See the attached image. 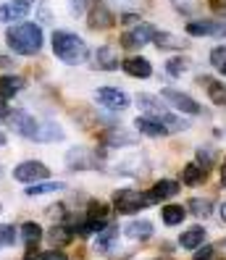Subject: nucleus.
Segmentation results:
<instances>
[{
	"label": "nucleus",
	"instance_id": "f257e3e1",
	"mask_svg": "<svg viewBox=\"0 0 226 260\" xmlns=\"http://www.w3.org/2000/svg\"><path fill=\"white\" fill-rule=\"evenodd\" d=\"M53 53L58 60H63L66 66H79L87 60L89 50L82 37H77L74 32H66V29H58V32H53Z\"/></svg>",
	"mask_w": 226,
	"mask_h": 260
},
{
	"label": "nucleus",
	"instance_id": "f03ea898",
	"mask_svg": "<svg viewBox=\"0 0 226 260\" xmlns=\"http://www.w3.org/2000/svg\"><path fill=\"white\" fill-rule=\"evenodd\" d=\"M42 29L37 24H16V26H11L8 29V35H6V42H8V48L13 53H19V55H35L42 50Z\"/></svg>",
	"mask_w": 226,
	"mask_h": 260
},
{
	"label": "nucleus",
	"instance_id": "7ed1b4c3",
	"mask_svg": "<svg viewBox=\"0 0 226 260\" xmlns=\"http://www.w3.org/2000/svg\"><path fill=\"white\" fill-rule=\"evenodd\" d=\"M137 103H140V111H142L145 116H150V118L160 121V124H163L166 129H169V134H171V132H182V129H187V126H189L184 118L171 116L169 111L163 108V103H158V98H153V95L142 92V95L137 98Z\"/></svg>",
	"mask_w": 226,
	"mask_h": 260
},
{
	"label": "nucleus",
	"instance_id": "20e7f679",
	"mask_svg": "<svg viewBox=\"0 0 226 260\" xmlns=\"http://www.w3.org/2000/svg\"><path fill=\"white\" fill-rule=\"evenodd\" d=\"M153 203H150V197L137 192V189H118L113 194V208L118 213H124V216H132V213H140L145 208H150Z\"/></svg>",
	"mask_w": 226,
	"mask_h": 260
},
{
	"label": "nucleus",
	"instance_id": "39448f33",
	"mask_svg": "<svg viewBox=\"0 0 226 260\" xmlns=\"http://www.w3.org/2000/svg\"><path fill=\"white\" fill-rule=\"evenodd\" d=\"M50 176V168L42 160H24L13 168V179L21 181V184H35V181H42Z\"/></svg>",
	"mask_w": 226,
	"mask_h": 260
},
{
	"label": "nucleus",
	"instance_id": "423d86ee",
	"mask_svg": "<svg viewBox=\"0 0 226 260\" xmlns=\"http://www.w3.org/2000/svg\"><path fill=\"white\" fill-rule=\"evenodd\" d=\"M6 121H8V129H13L16 134L26 137V140H35V137H37L40 121L35 116H29L26 111H8Z\"/></svg>",
	"mask_w": 226,
	"mask_h": 260
},
{
	"label": "nucleus",
	"instance_id": "0eeeda50",
	"mask_svg": "<svg viewBox=\"0 0 226 260\" xmlns=\"http://www.w3.org/2000/svg\"><path fill=\"white\" fill-rule=\"evenodd\" d=\"M66 168H71V171H95V168H100V160L92 150L71 147L66 152Z\"/></svg>",
	"mask_w": 226,
	"mask_h": 260
},
{
	"label": "nucleus",
	"instance_id": "6e6552de",
	"mask_svg": "<svg viewBox=\"0 0 226 260\" xmlns=\"http://www.w3.org/2000/svg\"><path fill=\"white\" fill-rule=\"evenodd\" d=\"M155 32L158 29L153 26V24H145V21H140L134 29H129V32H124V37H121V45L126 50H140V48H145V45L155 37Z\"/></svg>",
	"mask_w": 226,
	"mask_h": 260
},
{
	"label": "nucleus",
	"instance_id": "1a4fd4ad",
	"mask_svg": "<svg viewBox=\"0 0 226 260\" xmlns=\"http://www.w3.org/2000/svg\"><path fill=\"white\" fill-rule=\"evenodd\" d=\"M95 100L103 105V108H108V111H126L132 105L129 95L121 92V89H116V87H100L95 92Z\"/></svg>",
	"mask_w": 226,
	"mask_h": 260
},
{
	"label": "nucleus",
	"instance_id": "9d476101",
	"mask_svg": "<svg viewBox=\"0 0 226 260\" xmlns=\"http://www.w3.org/2000/svg\"><path fill=\"white\" fill-rule=\"evenodd\" d=\"M163 100L171 105V108L189 113V116H198L200 113V103H195V98H189L187 92H179V89H163Z\"/></svg>",
	"mask_w": 226,
	"mask_h": 260
},
{
	"label": "nucleus",
	"instance_id": "9b49d317",
	"mask_svg": "<svg viewBox=\"0 0 226 260\" xmlns=\"http://www.w3.org/2000/svg\"><path fill=\"white\" fill-rule=\"evenodd\" d=\"M98 142L105 145V147H132L137 145V137L129 134L126 129H118V126H111L98 134Z\"/></svg>",
	"mask_w": 226,
	"mask_h": 260
},
{
	"label": "nucleus",
	"instance_id": "f8f14e48",
	"mask_svg": "<svg viewBox=\"0 0 226 260\" xmlns=\"http://www.w3.org/2000/svg\"><path fill=\"white\" fill-rule=\"evenodd\" d=\"M187 35H192V37H203V35L226 37V21L223 19H218V21H189L187 24Z\"/></svg>",
	"mask_w": 226,
	"mask_h": 260
},
{
	"label": "nucleus",
	"instance_id": "ddd939ff",
	"mask_svg": "<svg viewBox=\"0 0 226 260\" xmlns=\"http://www.w3.org/2000/svg\"><path fill=\"white\" fill-rule=\"evenodd\" d=\"M89 29H95V32H103V29H111L113 26V13L111 8L103 3V0H98V3L92 6V11H89Z\"/></svg>",
	"mask_w": 226,
	"mask_h": 260
},
{
	"label": "nucleus",
	"instance_id": "4468645a",
	"mask_svg": "<svg viewBox=\"0 0 226 260\" xmlns=\"http://www.w3.org/2000/svg\"><path fill=\"white\" fill-rule=\"evenodd\" d=\"M29 8H32V3H26V0H13V3H3V6H0V24L26 19V16H29Z\"/></svg>",
	"mask_w": 226,
	"mask_h": 260
},
{
	"label": "nucleus",
	"instance_id": "2eb2a0df",
	"mask_svg": "<svg viewBox=\"0 0 226 260\" xmlns=\"http://www.w3.org/2000/svg\"><path fill=\"white\" fill-rule=\"evenodd\" d=\"M174 194H179V181H174V179H160V181L153 184V189L147 192L150 203H163V200H169V197H174Z\"/></svg>",
	"mask_w": 226,
	"mask_h": 260
},
{
	"label": "nucleus",
	"instance_id": "dca6fc26",
	"mask_svg": "<svg viewBox=\"0 0 226 260\" xmlns=\"http://www.w3.org/2000/svg\"><path fill=\"white\" fill-rule=\"evenodd\" d=\"M121 66H124V71H126L129 76H137V79H147V76L153 74V66H150V60L142 58V55H132V58H126Z\"/></svg>",
	"mask_w": 226,
	"mask_h": 260
},
{
	"label": "nucleus",
	"instance_id": "f3484780",
	"mask_svg": "<svg viewBox=\"0 0 226 260\" xmlns=\"http://www.w3.org/2000/svg\"><path fill=\"white\" fill-rule=\"evenodd\" d=\"M95 69H103V71H116L118 69V53L111 48V45H103L95 53Z\"/></svg>",
	"mask_w": 226,
	"mask_h": 260
},
{
	"label": "nucleus",
	"instance_id": "a211bd4d",
	"mask_svg": "<svg viewBox=\"0 0 226 260\" xmlns=\"http://www.w3.org/2000/svg\"><path fill=\"white\" fill-rule=\"evenodd\" d=\"M66 189V181H50V179H42V181H35L32 187H26L24 194L26 197H40V194H55Z\"/></svg>",
	"mask_w": 226,
	"mask_h": 260
},
{
	"label": "nucleus",
	"instance_id": "6ab92c4d",
	"mask_svg": "<svg viewBox=\"0 0 226 260\" xmlns=\"http://www.w3.org/2000/svg\"><path fill=\"white\" fill-rule=\"evenodd\" d=\"M134 126H137V132H142V134H147V137H166V134H169V129H166L160 121L150 118V116H137Z\"/></svg>",
	"mask_w": 226,
	"mask_h": 260
},
{
	"label": "nucleus",
	"instance_id": "aec40b11",
	"mask_svg": "<svg viewBox=\"0 0 226 260\" xmlns=\"http://www.w3.org/2000/svg\"><path fill=\"white\" fill-rule=\"evenodd\" d=\"M116 239H118V226H105V229H100L98 239H95V250H98V252H111Z\"/></svg>",
	"mask_w": 226,
	"mask_h": 260
},
{
	"label": "nucleus",
	"instance_id": "412c9836",
	"mask_svg": "<svg viewBox=\"0 0 226 260\" xmlns=\"http://www.w3.org/2000/svg\"><path fill=\"white\" fill-rule=\"evenodd\" d=\"M203 242H205V229H203V226L187 229V232L179 237V244H182L184 250H195V247H200Z\"/></svg>",
	"mask_w": 226,
	"mask_h": 260
},
{
	"label": "nucleus",
	"instance_id": "4be33fe9",
	"mask_svg": "<svg viewBox=\"0 0 226 260\" xmlns=\"http://www.w3.org/2000/svg\"><path fill=\"white\" fill-rule=\"evenodd\" d=\"M155 45L160 50H182V48H187V40H182V37H176V35H169V32H155Z\"/></svg>",
	"mask_w": 226,
	"mask_h": 260
},
{
	"label": "nucleus",
	"instance_id": "5701e85b",
	"mask_svg": "<svg viewBox=\"0 0 226 260\" xmlns=\"http://www.w3.org/2000/svg\"><path fill=\"white\" fill-rule=\"evenodd\" d=\"M124 232H126V237L129 239H147L150 234H153V223L150 221H132V223H126L124 226Z\"/></svg>",
	"mask_w": 226,
	"mask_h": 260
},
{
	"label": "nucleus",
	"instance_id": "b1692460",
	"mask_svg": "<svg viewBox=\"0 0 226 260\" xmlns=\"http://www.w3.org/2000/svg\"><path fill=\"white\" fill-rule=\"evenodd\" d=\"M160 218L166 226H179L187 218V210L182 205H166V208H160Z\"/></svg>",
	"mask_w": 226,
	"mask_h": 260
},
{
	"label": "nucleus",
	"instance_id": "393cba45",
	"mask_svg": "<svg viewBox=\"0 0 226 260\" xmlns=\"http://www.w3.org/2000/svg\"><path fill=\"white\" fill-rule=\"evenodd\" d=\"M55 140H63V129L58 124H50V121L48 124H40L35 142H55Z\"/></svg>",
	"mask_w": 226,
	"mask_h": 260
},
{
	"label": "nucleus",
	"instance_id": "a878e982",
	"mask_svg": "<svg viewBox=\"0 0 226 260\" xmlns=\"http://www.w3.org/2000/svg\"><path fill=\"white\" fill-rule=\"evenodd\" d=\"M21 239H24L26 247H37L40 239H42V226L35 223V221H26V223L21 226Z\"/></svg>",
	"mask_w": 226,
	"mask_h": 260
},
{
	"label": "nucleus",
	"instance_id": "bb28decb",
	"mask_svg": "<svg viewBox=\"0 0 226 260\" xmlns=\"http://www.w3.org/2000/svg\"><path fill=\"white\" fill-rule=\"evenodd\" d=\"M108 8H116V11H121V13H137L147 6V0H103Z\"/></svg>",
	"mask_w": 226,
	"mask_h": 260
},
{
	"label": "nucleus",
	"instance_id": "cd10ccee",
	"mask_svg": "<svg viewBox=\"0 0 226 260\" xmlns=\"http://www.w3.org/2000/svg\"><path fill=\"white\" fill-rule=\"evenodd\" d=\"M21 87H24V79H19V76H3L0 79V98H13L16 92H21Z\"/></svg>",
	"mask_w": 226,
	"mask_h": 260
},
{
	"label": "nucleus",
	"instance_id": "c85d7f7f",
	"mask_svg": "<svg viewBox=\"0 0 226 260\" xmlns=\"http://www.w3.org/2000/svg\"><path fill=\"white\" fill-rule=\"evenodd\" d=\"M205 179V168L198 166V163H189L184 166V171H182V181L187 187H195V184H200V181Z\"/></svg>",
	"mask_w": 226,
	"mask_h": 260
},
{
	"label": "nucleus",
	"instance_id": "c756f323",
	"mask_svg": "<svg viewBox=\"0 0 226 260\" xmlns=\"http://www.w3.org/2000/svg\"><path fill=\"white\" fill-rule=\"evenodd\" d=\"M71 237H74V229H69V226H53L50 232H48V239H50L53 247L69 244V242H71Z\"/></svg>",
	"mask_w": 226,
	"mask_h": 260
},
{
	"label": "nucleus",
	"instance_id": "7c9ffc66",
	"mask_svg": "<svg viewBox=\"0 0 226 260\" xmlns=\"http://www.w3.org/2000/svg\"><path fill=\"white\" fill-rule=\"evenodd\" d=\"M189 213H192V216H198V218H208L210 213H213V203L195 197V200H189Z\"/></svg>",
	"mask_w": 226,
	"mask_h": 260
},
{
	"label": "nucleus",
	"instance_id": "2f4dec72",
	"mask_svg": "<svg viewBox=\"0 0 226 260\" xmlns=\"http://www.w3.org/2000/svg\"><path fill=\"white\" fill-rule=\"evenodd\" d=\"M210 66L226 76V45H218V48L210 50Z\"/></svg>",
	"mask_w": 226,
	"mask_h": 260
},
{
	"label": "nucleus",
	"instance_id": "473e14b6",
	"mask_svg": "<svg viewBox=\"0 0 226 260\" xmlns=\"http://www.w3.org/2000/svg\"><path fill=\"white\" fill-rule=\"evenodd\" d=\"M205 89H208V95H210V103L226 105V84L223 82H210Z\"/></svg>",
	"mask_w": 226,
	"mask_h": 260
},
{
	"label": "nucleus",
	"instance_id": "72a5a7b5",
	"mask_svg": "<svg viewBox=\"0 0 226 260\" xmlns=\"http://www.w3.org/2000/svg\"><path fill=\"white\" fill-rule=\"evenodd\" d=\"M187 69H189V60H187V58H179V55L171 58L169 63H166V71H169L171 76H182Z\"/></svg>",
	"mask_w": 226,
	"mask_h": 260
},
{
	"label": "nucleus",
	"instance_id": "f704fd0d",
	"mask_svg": "<svg viewBox=\"0 0 226 260\" xmlns=\"http://www.w3.org/2000/svg\"><path fill=\"white\" fill-rule=\"evenodd\" d=\"M0 244H3V247L16 244V229H13L11 223H0Z\"/></svg>",
	"mask_w": 226,
	"mask_h": 260
},
{
	"label": "nucleus",
	"instance_id": "c9c22d12",
	"mask_svg": "<svg viewBox=\"0 0 226 260\" xmlns=\"http://www.w3.org/2000/svg\"><path fill=\"white\" fill-rule=\"evenodd\" d=\"M108 216V208H105L103 203H89V210H87V218H92V221H108L105 218Z\"/></svg>",
	"mask_w": 226,
	"mask_h": 260
},
{
	"label": "nucleus",
	"instance_id": "e433bc0d",
	"mask_svg": "<svg viewBox=\"0 0 226 260\" xmlns=\"http://www.w3.org/2000/svg\"><path fill=\"white\" fill-rule=\"evenodd\" d=\"M213 160H216L213 150H210V147H198V166H203L208 171V166H213Z\"/></svg>",
	"mask_w": 226,
	"mask_h": 260
},
{
	"label": "nucleus",
	"instance_id": "4c0bfd02",
	"mask_svg": "<svg viewBox=\"0 0 226 260\" xmlns=\"http://www.w3.org/2000/svg\"><path fill=\"white\" fill-rule=\"evenodd\" d=\"M171 6H174L176 11H182V13H187V16H189V13L198 8V0H171Z\"/></svg>",
	"mask_w": 226,
	"mask_h": 260
},
{
	"label": "nucleus",
	"instance_id": "58836bf2",
	"mask_svg": "<svg viewBox=\"0 0 226 260\" xmlns=\"http://www.w3.org/2000/svg\"><path fill=\"white\" fill-rule=\"evenodd\" d=\"M213 250L216 247H210V244H200V247H195V260H210Z\"/></svg>",
	"mask_w": 226,
	"mask_h": 260
},
{
	"label": "nucleus",
	"instance_id": "ea45409f",
	"mask_svg": "<svg viewBox=\"0 0 226 260\" xmlns=\"http://www.w3.org/2000/svg\"><path fill=\"white\" fill-rule=\"evenodd\" d=\"M69 3V11H71V16H82L84 8H87V0H66Z\"/></svg>",
	"mask_w": 226,
	"mask_h": 260
},
{
	"label": "nucleus",
	"instance_id": "a19ab883",
	"mask_svg": "<svg viewBox=\"0 0 226 260\" xmlns=\"http://www.w3.org/2000/svg\"><path fill=\"white\" fill-rule=\"evenodd\" d=\"M42 260H69V257H66L61 250H50L48 255H42Z\"/></svg>",
	"mask_w": 226,
	"mask_h": 260
},
{
	"label": "nucleus",
	"instance_id": "79ce46f5",
	"mask_svg": "<svg viewBox=\"0 0 226 260\" xmlns=\"http://www.w3.org/2000/svg\"><path fill=\"white\" fill-rule=\"evenodd\" d=\"M24 260H42V252H40L37 247H29L26 255H24Z\"/></svg>",
	"mask_w": 226,
	"mask_h": 260
},
{
	"label": "nucleus",
	"instance_id": "37998d69",
	"mask_svg": "<svg viewBox=\"0 0 226 260\" xmlns=\"http://www.w3.org/2000/svg\"><path fill=\"white\" fill-rule=\"evenodd\" d=\"M210 8L216 13H226V0H210Z\"/></svg>",
	"mask_w": 226,
	"mask_h": 260
},
{
	"label": "nucleus",
	"instance_id": "c03bdc74",
	"mask_svg": "<svg viewBox=\"0 0 226 260\" xmlns=\"http://www.w3.org/2000/svg\"><path fill=\"white\" fill-rule=\"evenodd\" d=\"M8 116V105H6V98H0V118Z\"/></svg>",
	"mask_w": 226,
	"mask_h": 260
},
{
	"label": "nucleus",
	"instance_id": "a18cd8bd",
	"mask_svg": "<svg viewBox=\"0 0 226 260\" xmlns=\"http://www.w3.org/2000/svg\"><path fill=\"white\" fill-rule=\"evenodd\" d=\"M221 187L226 189V160H223V166H221Z\"/></svg>",
	"mask_w": 226,
	"mask_h": 260
},
{
	"label": "nucleus",
	"instance_id": "49530a36",
	"mask_svg": "<svg viewBox=\"0 0 226 260\" xmlns=\"http://www.w3.org/2000/svg\"><path fill=\"white\" fill-rule=\"evenodd\" d=\"M11 63H13V60H11V58H6V55H0V66H6V69H8Z\"/></svg>",
	"mask_w": 226,
	"mask_h": 260
},
{
	"label": "nucleus",
	"instance_id": "de8ad7c7",
	"mask_svg": "<svg viewBox=\"0 0 226 260\" xmlns=\"http://www.w3.org/2000/svg\"><path fill=\"white\" fill-rule=\"evenodd\" d=\"M221 221H223V223H226V203H223V205H221Z\"/></svg>",
	"mask_w": 226,
	"mask_h": 260
},
{
	"label": "nucleus",
	"instance_id": "09e8293b",
	"mask_svg": "<svg viewBox=\"0 0 226 260\" xmlns=\"http://www.w3.org/2000/svg\"><path fill=\"white\" fill-rule=\"evenodd\" d=\"M6 145V134H0V147H3Z\"/></svg>",
	"mask_w": 226,
	"mask_h": 260
},
{
	"label": "nucleus",
	"instance_id": "8fccbe9b",
	"mask_svg": "<svg viewBox=\"0 0 226 260\" xmlns=\"http://www.w3.org/2000/svg\"><path fill=\"white\" fill-rule=\"evenodd\" d=\"M221 247H223V252H226V239H223V244H221Z\"/></svg>",
	"mask_w": 226,
	"mask_h": 260
},
{
	"label": "nucleus",
	"instance_id": "3c124183",
	"mask_svg": "<svg viewBox=\"0 0 226 260\" xmlns=\"http://www.w3.org/2000/svg\"><path fill=\"white\" fill-rule=\"evenodd\" d=\"M0 176H3V168H0Z\"/></svg>",
	"mask_w": 226,
	"mask_h": 260
},
{
	"label": "nucleus",
	"instance_id": "603ef678",
	"mask_svg": "<svg viewBox=\"0 0 226 260\" xmlns=\"http://www.w3.org/2000/svg\"><path fill=\"white\" fill-rule=\"evenodd\" d=\"M26 3H32V0H26Z\"/></svg>",
	"mask_w": 226,
	"mask_h": 260
},
{
	"label": "nucleus",
	"instance_id": "864d4df0",
	"mask_svg": "<svg viewBox=\"0 0 226 260\" xmlns=\"http://www.w3.org/2000/svg\"><path fill=\"white\" fill-rule=\"evenodd\" d=\"M0 213H3V208H0Z\"/></svg>",
	"mask_w": 226,
	"mask_h": 260
},
{
	"label": "nucleus",
	"instance_id": "5fc2aeb1",
	"mask_svg": "<svg viewBox=\"0 0 226 260\" xmlns=\"http://www.w3.org/2000/svg\"><path fill=\"white\" fill-rule=\"evenodd\" d=\"M0 247H3V244H0Z\"/></svg>",
	"mask_w": 226,
	"mask_h": 260
}]
</instances>
